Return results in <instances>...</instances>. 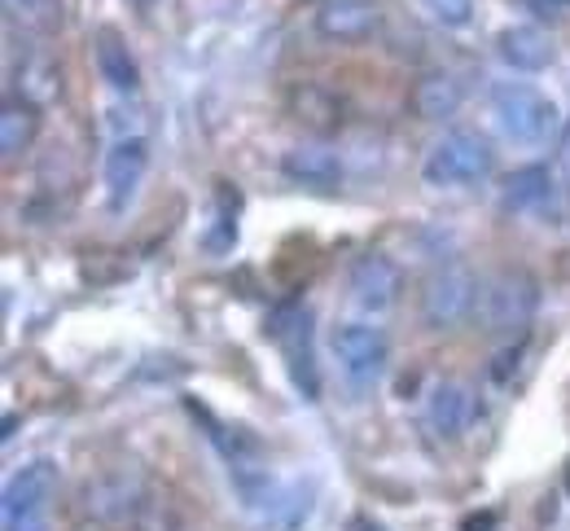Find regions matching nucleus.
Masks as SVG:
<instances>
[{
	"label": "nucleus",
	"mask_w": 570,
	"mask_h": 531,
	"mask_svg": "<svg viewBox=\"0 0 570 531\" xmlns=\"http://www.w3.org/2000/svg\"><path fill=\"white\" fill-rule=\"evenodd\" d=\"M282 176L307 189H338L343 185V158L321 141H303L282 154Z\"/></svg>",
	"instance_id": "12"
},
{
	"label": "nucleus",
	"mask_w": 570,
	"mask_h": 531,
	"mask_svg": "<svg viewBox=\"0 0 570 531\" xmlns=\"http://www.w3.org/2000/svg\"><path fill=\"white\" fill-rule=\"evenodd\" d=\"M522 4H531V9H570V0H522Z\"/></svg>",
	"instance_id": "26"
},
{
	"label": "nucleus",
	"mask_w": 570,
	"mask_h": 531,
	"mask_svg": "<svg viewBox=\"0 0 570 531\" xmlns=\"http://www.w3.org/2000/svg\"><path fill=\"white\" fill-rule=\"evenodd\" d=\"M461 101H465V88H461V79H452L448 71H430L413 83V92H409V106H413V115L417 119H426V124H443V119H452L456 110H461Z\"/></svg>",
	"instance_id": "15"
},
{
	"label": "nucleus",
	"mask_w": 570,
	"mask_h": 531,
	"mask_svg": "<svg viewBox=\"0 0 570 531\" xmlns=\"http://www.w3.org/2000/svg\"><path fill=\"white\" fill-rule=\"evenodd\" d=\"M145 479L137 470H110V474H97L88 488H83V514H92L97 523H132L137 505L145 501Z\"/></svg>",
	"instance_id": "9"
},
{
	"label": "nucleus",
	"mask_w": 570,
	"mask_h": 531,
	"mask_svg": "<svg viewBox=\"0 0 570 531\" xmlns=\"http://www.w3.org/2000/svg\"><path fill=\"white\" fill-rule=\"evenodd\" d=\"M562 167L570 171V128H567V137H562Z\"/></svg>",
	"instance_id": "27"
},
{
	"label": "nucleus",
	"mask_w": 570,
	"mask_h": 531,
	"mask_svg": "<svg viewBox=\"0 0 570 531\" xmlns=\"http://www.w3.org/2000/svg\"><path fill=\"white\" fill-rule=\"evenodd\" d=\"M92 58H97V76L106 79L115 92H124V97L141 92V67H137L128 40H124L115 27H101V31L92 36Z\"/></svg>",
	"instance_id": "13"
},
{
	"label": "nucleus",
	"mask_w": 570,
	"mask_h": 531,
	"mask_svg": "<svg viewBox=\"0 0 570 531\" xmlns=\"http://www.w3.org/2000/svg\"><path fill=\"white\" fill-rule=\"evenodd\" d=\"M492 528H497L492 514H483V519H465V531H492Z\"/></svg>",
	"instance_id": "25"
},
{
	"label": "nucleus",
	"mask_w": 570,
	"mask_h": 531,
	"mask_svg": "<svg viewBox=\"0 0 570 531\" xmlns=\"http://www.w3.org/2000/svg\"><path fill=\"white\" fill-rule=\"evenodd\" d=\"M492 115H497V128L509 141H522V146H535V141H549L553 128H558V106L553 97H544L540 88L531 83H500L492 92Z\"/></svg>",
	"instance_id": "3"
},
{
	"label": "nucleus",
	"mask_w": 570,
	"mask_h": 531,
	"mask_svg": "<svg viewBox=\"0 0 570 531\" xmlns=\"http://www.w3.org/2000/svg\"><path fill=\"white\" fill-rule=\"evenodd\" d=\"M470 422H474V395H470V386L456 378L439 382L430 391V426H434V435L461 440L470 431Z\"/></svg>",
	"instance_id": "14"
},
{
	"label": "nucleus",
	"mask_w": 570,
	"mask_h": 531,
	"mask_svg": "<svg viewBox=\"0 0 570 531\" xmlns=\"http://www.w3.org/2000/svg\"><path fill=\"white\" fill-rule=\"evenodd\" d=\"M492 167H497V150H492V141L483 132L452 128V132H443L426 150L422 180H426L430 189H465V185L488 180Z\"/></svg>",
	"instance_id": "1"
},
{
	"label": "nucleus",
	"mask_w": 570,
	"mask_h": 531,
	"mask_svg": "<svg viewBox=\"0 0 570 531\" xmlns=\"http://www.w3.org/2000/svg\"><path fill=\"white\" fill-rule=\"evenodd\" d=\"M4 531H49V514H22V519H4Z\"/></svg>",
	"instance_id": "24"
},
{
	"label": "nucleus",
	"mask_w": 570,
	"mask_h": 531,
	"mask_svg": "<svg viewBox=\"0 0 570 531\" xmlns=\"http://www.w3.org/2000/svg\"><path fill=\"white\" fill-rule=\"evenodd\" d=\"M289 110L298 124H307L312 132H334L343 124V101L325 88V83H303L289 92Z\"/></svg>",
	"instance_id": "17"
},
{
	"label": "nucleus",
	"mask_w": 570,
	"mask_h": 531,
	"mask_svg": "<svg viewBox=\"0 0 570 531\" xmlns=\"http://www.w3.org/2000/svg\"><path fill=\"white\" fill-rule=\"evenodd\" d=\"M18 92H22V101H31V106H49V101L62 92V71H58L49 58H31V62H22V71H18Z\"/></svg>",
	"instance_id": "21"
},
{
	"label": "nucleus",
	"mask_w": 570,
	"mask_h": 531,
	"mask_svg": "<svg viewBox=\"0 0 570 531\" xmlns=\"http://www.w3.org/2000/svg\"><path fill=\"white\" fill-rule=\"evenodd\" d=\"M264 531H277V528H273V523H268V528H264Z\"/></svg>",
	"instance_id": "28"
},
{
	"label": "nucleus",
	"mask_w": 570,
	"mask_h": 531,
	"mask_svg": "<svg viewBox=\"0 0 570 531\" xmlns=\"http://www.w3.org/2000/svg\"><path fill=\"white\" fill-rule=\"evenodd\" d=\"M132 531H180L185 528V519H180V510H176V501H167V496H158V492H145V501L137 505V514H132Z\"/></svg>",
	"instance_id": "22"
},
{
	"label": "nucleus",
	"mask_w": 570,
	"mask_h": 531,
	"mask_svg": "<svg viewBox=\"0 0 570 531\" xmlns=\"http://www.w3.org/2000/svg\"><path fill=\"white\" fill-rule=\"evenodd\" d=\"M40 106L22 101V97H9L4 110H0V154L4 158H18L22 150H31L36 141V128H40Z\"/></svg>",
	"instance_id": "19"
},
{
	"label": "nucleus",
	"mask_w": 570,
	"mask_h": 531,
	"mask_svg": "<svg viewBox=\"0 0 570 531\" xmlns=\"http://www.w3.org/2000/svg\"><path fill=\"white\" fill-rule=\"evenodd\" d=\"M145 167H149V141L141 132H128L119 137L110 150H106V207L119 216L132 207V198L141 194V180H145Z\"/></svg>",
	"instance_id": "8"
},
{
	"label": "nucleus",
	"mask_w": 570,
	"mask_h": 531,
	"mask_svg": "<svg viewBox=\"0 0 570 531\" xmlns=\"http://www.w3.org/2000/svg\"><path fill=\"white\" fill-rule=\"evenodd\" d=\"M347 291H352V304L368 316H382L400 304V291H404V273L391 255L382 250H368L352 264V277H347Z\"/></svg>",
	"instance_id": "7"
},
{
	"label": "nucleus",
	"mask_w": 570,
	"mask_h": 531,
	"mask_svg": "<svg viewBox=\"0 0 570 531\" xmlns=\"http://www.w3.org/2000/svg\"><path fill=\"white\" fill-rule=\"evenodd\" d=\"M268 334L282 343L285 361H289V374H294V386L316 400L321 395V378H316V361H312V312L298 304L277 307L273 321H268Z\"/></svg>",
	"instance_id": "6"
},
{
	"label": "nucleus",
	"mask_w": 570,
	"mask_h": 531,
	"mask_svg": "<svg viewBox=\"0 0 570 531\" xmlns=\"http://www.w3.org/2000/svg\"><path fill=\"white\" fill-rule=\"evenodd\" d=\"M382 22V4L377 0H321L316 4V36L334 40V45H356L368 40Z\"/></svg>",
	"instance_id": "10"
},
{
	"label": "nucleus",
	"mask_w": 570,
	"mask_h": 531,
	"mask_svg": "<svg viewBox=\"0 0 570 531\" xmlns=\"http://www.w3.org/2000/svg\"><path fill=\"white\" fill-rule=\"evenodd\" d=\"M58 496V465L53 461H31L22 465L9 483H4V519H22V514H49V501Z\"/></svg>",
	"instance_id": "11"
},
{
	"label": "nucleus",
	"mask_w": 570,
	"mask_h": 531,
	"mask_svg": "<svg viewBox=\"0 0 570 531\" xmlns=\"http://www.w3.org/2000/svg\"><path fill=\"white\" fill-rule=\"evenodd\" d=\"M330 347H334V361L338 370L352 382H377L386 361H391V343L377 325H364V321H347L330 334Z\"/></svg>",
	"instance_id": "5"
},
{
	"label": "nucleus",
	"mask_w": 570,
	"mask_h": 531,
	"mask_svg": "<svg viewBox=\"0 0 570 531\" xmlns=\"http://www.w3.org/2000/svg\"><path fill=\"white\" fill-rule=\"evenodd\" d=\"M504 207L509 212H540L549 198H553V171L531 163V167H518L509 180H504Z\"/></svg>",
	"instance_id": "18"
},
{
	"label": "nucleus",
	"mask_w": 570,
	"mask_h": 531,
	"mask_svg": "<svg viewBox=\"0 0 570 531\" xmlns=\"http://www.w3.org/2000/svg\"><path fill=\"white\" fill-rule=\"evenodd\" d=\"M497 49L513 71H527V76H531V71H544V67L553 62V40H549L540 27H531V22L504 27L497 36Z\"/></svg>",
	"instance_id": "16"
},
{
	"label": "nucleus",
	"mask_w": 570,
	"mask_h": 531,
	"mask_svg": "<svg viewBox=\"0 0 570 531\" xmlns=\"http://www.w3.org/2000/svg\"><path fill=\"white\" fill-rule=\"evenodd\" d=\"M535 307H540V282L527 268H500L483 282L474 316L488 334H522L535 321Z\"/></svg>",
	"instance_id": "2"
},
{
	"label": "nucleus",
	"mask_w": 570,
	"mask_h": 531,
	"mask_svg": "<svg viewBox=\"0 0 570 531\" xmlns=\"http://www.w3.org/2000/svg\"><path fill=\"white\" fill-rule=\"evenodd\" d=\"M4 18L31 36H53L62 31L67 4L62 0H4Z\"/></svg>",
	"instance_id": "20"
},
{
	"label": "nucleus",
	"mask_w": 570,
	"mask_h": 531,
	"mask_svg": "<svg viewBox=\"0 0 570 531\" xmlns=\"http://www.w3.org/2000/svg\"><path fill=\"white\" fill-rule=\"evenodd\" d=\"M422 9L439 27H465L474 18V0H422Z\"/></svg>",
	"instance_id": "23"
},
{
	"label": "nucleus",
	"mask_w": 570,
	"mask_h": 531,
	"mask_svg": "<svg viewBox=\"0 0 570 531\" xmlns=\"http://www.w3.org/2000/svg\"><path fill=\"white\" fill-rule=\"evenodd\" d=\"M479 295L483 286L465 264H443L422 286V321L430 330H456L479 312Z\"/></svg>",
	"instance_id": "4"
}]
</instances>
